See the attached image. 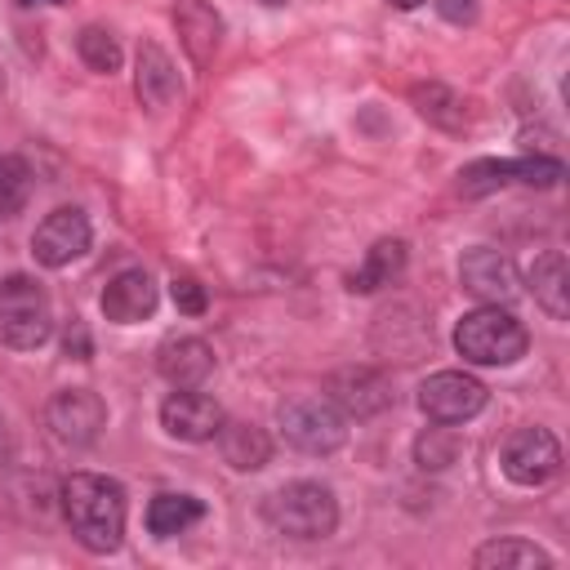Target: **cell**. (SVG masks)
I'll use <instances>...</instances> for the list:
<instances>
[{
	"mask_svg": "<svg viewBox=\"0 0 570 570\" xmlns=\"http://www.w3.org/2000/svg\"><path fill=\"white\" fill-rule=\"evenodd\" d=\"M62 517L89 552H116L125 539V490L111 476L76 472L62 481Z\"/></svg>",
	"mask_w": 570,
	"mask_h": 570,
	"instance_id": "cell-1",
	"label": "cell"
},
{
	"mask_svg": "<svg viewBox=\"0 0 570 570\" xmlns=\"http://www.w3.org/2000/svg\"><path fill=\"white\" fill-rule=\"evenodd\" d=\"M530 347L525 325L503 303H481L454 325V352L472 365H512Z\"/></svg>",
	"mask_w": 570,
	"mask_h": 570,
	"instance_id": "cell-2",
	"label": "cell"
},
{
	"mask_svg": "<svg viewBox=\"0 0 570 570\" xmlns=\"http://www.w3.org/2000/svg\"><path fill=\"white\" fill-rule=\"evenodd\" d=\"M263 517L272 530L289 534V539H325L338 525V503H334L330 485H321V481H289L267 494Z\"/></svg>",
	"mask_w": 570,
	"mask_h": 570,
	"instance_id": "cell-3",
	"label": "cell"
},
{
	"mask_svg": "<svg viewBox=\"0 0 570 570\" xmlns=\"http://www.w3.org/2000/svg\"><path fill=\"white\" fill-rule=\"evenodd\" d=\"M53 334V307L40 281L31 276H4L0 281V343L31 352Z\"/></svg>",
	"mask_w": 570,
	"mask_h": 570,
	"instance_id": "cell-4",
	"label": "cell"
},
{
	"mask_svg": "<svg viewBox=\"0 0 570 570\" xmlns=\"http://www.w3.org/2000/svg\"><path fill=\"white\" fill-rule=\"evenodd\" d=\"M285 441L303 454H334L347 441V419L330 396H289L276 410Z\"/></svg>",
	"mask_w": 570,
	"mask_h": 570,
	"instance_id": "cell-5",
	"label": "cell"
},
{
	"mask_svg": "<svg viewBox=\"0 0 570 570\" xmlns=\"http://www.w3.org/2000/svg\"><path fill=\"white\" fill-rule=\"evenodd\" d=\"M499 468L512 485L521 490H539L548 481L561 476V445L548 428H517L508 441H503V454H499Z\"/></svg>",
	"mask_w": 570,
	"mask_h": 570,
	"instance_id": "cell-6",
	"label": "cell"
},
{
	"mask_svg": "<svg viewBox=\"0 0 570 570\" xmlns=\"http://www.w3.org/2000/svg\"><path fill=\"white\" fill-rule=\"evenodd\" d=\"M419 410L432 423H468L485 410V383L463 370H436L419 387Z\"/></svg>",
	"mask_w": 570,
	"mask_h": 570,
	"instance_id": "cell-7",
	"label": "cell"
},
{
	"mask_svg": "<svg viewBox=\"0 0 570 570\" xmlns=\"http://www.w3.org/2000/svg\"><path fill=\"white\" fill-rule=\"evenodd\" d=\"M89 240H94V227H89L85 209L62 205V209L45 214L40 227L31 232V254H36V263H45V267H67L71 258H80V254L89 249Z\"/></svg>",
	"mask_w": 570,
	"mask_h": 570,
	"instance_id": "cell-8",
	"label": "cell"
},
{
	"mask_svg": "<svg viewBox=\"0 0 570 570\" xmlns=\"http://www.w3.org/2000/svg\"><path fill=\"white\" fill-rule=\"evenodd\" d=\"M325 396L343 410V419H374L392 405V383L374 365H347V370L330 374Z\"/></svg>",
	"mask_w": 570,
	"mask_h": 570,
	"instance_id": "cell-9",
	"label": "cell"
},
{
	"mask_svg": "<svg viewBox=\"0 0 570 570\" xmlns=\"http://www.w3.org/2000/svg\"><path fill=\"white\" fill-rule=\"evenodd\" d=\"M45 419L62 445H94L107 423V405L89 387H62V392H53Z\"/></svg>",
	"mask_w": 570,
	"mask_h": 570,
	"instance_id": "cell-10",
	"label": "cell"
},
{
	"mask_svg": "<svg viewBox=\"0 0 570 570\" xmlns=\"http://www.w3.org/2000/svg\"><path fill=\"white\" fill-rule=\"evenodd\" d=\"M459 281L472 298L481 303H512L521 294V276H517V263L490 245H476L459 258Z\"/></svg>",
	"mask_w": 570,
	"mask_h": 570,
	"instance_id": "cell-11",
	"label": "cell"
},
{
	"mask_svg": "<svg viewBox=\"0 0 570 570\" xmlns=\"http://www.w3.org/2000/svg\"><path fill=\"white\" fill-rule=\"evenodd\" d=\"M218 423H223V410L200 387H174L160 405V428L174 441H209L218 432Z\"/></svg>",
	"mask_w": 570,
	"mask_h": 570,
	"instance_id": "cell-12",
	"label": "cell"
},
{
	"mask_svg": "<svg viewBox=\"0 0 570 570\" xmlns=\"http://www.w3.org/2000/svg\"><path fill=\"white\" fill-rule=\"evenodd\" d=\"M156 370L174 387H200L214 374V347L205 338H196V334H169L156 347Z\"/></svg>",
	"mask_w": 570,
	"mask_h": 570,
	"instance_id": "cell-13",
	"label": "cell"
},
{
	"mask_svg": "<svg viewBox=\"0 0 570 570\" xmlns=\"http://www.w3.org/2000/svg\"><path fill=\"white\" fill-rule=\"evenodd\" d=\"M174 27H178V40L187 49V58L196 67H209L214 53H218V40H223V18L209 0H174Z\"/></svg>",
	"mask_w": 570,
	"mask_h": 570,
	"instance_id": "cell-14",
	"label": "cell"
},
{
	"mask_svg": "<svg viewBox=\"0 0 570 570\" xmlns=\"http://www.w3.org/2000/svg\"><path fill=\"white\" fill-rule=\"evenodd\" d=\"M134 94H138V102L151 107V111L169 107V102L183 94L178 71H174V58H169L156 40H142V45H138V58H134Z\"/></svg>",
	"mask_w": 570,
	"mask_h": 570,
	"instance_id": "cell-15",
	"label": "cell"
},
{
	"mask_svg": "<svg viewBox=\"0 0 570 570\" xmlns=\"http://www.w3.org/2000/svg\"><path fill=\"white\" fill-rule=\"evenodd\" d=\"M156 312V281L142 267H129L120 276L107 281L102 289V316L116 325H138Z\"/></svg>",
	"mask_w": 570,
	"mask_h": 570,
	"instance_id": "cell-16",
	"label": "cell"
},
{
	"mask_svg": "<svg viewBox=\"0 0 570 570\" xmlns=\"http://www.w3.org/2000/svg\"><path fill=\"white\" fill-rule=\"evenodd\" d=\"M214 436H218V454H223V463H232L236 472H258V468L272 459V436H267L258 423L223 419Z\"/></svg>",
	"mask_w": 570,
	"mask_h": 570,
	"instance_id": "cell-17",
	"label": "cell"
},
{
	"mask_svg": "<svg viewBox=\"0 0 570 570\" xmlns=\"http://www.w3.org/2000/svg\"><path fill=\"white\" fill-rule=\"evenodd\" d=\"M530 294H534V303L552 321H566L570 316V267H566V254L561 249H548V254L534 258V267H530Z\"/></svg>",
	"mask_w": 570,
	"mask_h": 570,
	"instance_id": "cell-18",
	"label": "cell"
},
{
	"mask_svg": "<svg viewBox=\"0 0 570 570\" xmlns=\"http://www.w3.org/2000/svg\"><path fill=\"white\" fill-rule=\"evenodd\" d=\"M410 102H414V111H419L428 125H436V129L459 134V129H468V125H472L468 98H463V94H454V89H450V85H441V80L414 85V89H410Z\"/></svg>",
	"mask_w": 570,
	"mask_h": 570,
	"instance_id": "cell-19",
	"label": "cell"
},
{
	"mask_svg": "<svg viewBox=\"0 0 570 570\" xmlns=\"http://www.w3.org/2000/svg\"><path fill=\"white\" fill-rule=\"evenodd\" d=\"M401 267H405V240L383 236V240H374V245L365 249L361 267L347 276V289H352V294H374V289L392 285V276H401Z\"/></svg>",
	"mask_w": 570,
	"mask_h": 570,
	"instance_id": "cell-20",
	"label": "cell"
},
{
	"mask_svg": "<svg viewBox=\"0 0 570 570\" xmlns=\"http://www.w3.org/2000/svg\"><path fill=\"white\" fill-rule=\"evenodd\" d=\"M472 566L476 570H548L552 557L543 548L525 543V539H490V543L476 548Z\"/></svg>",
	"mask_w": 570,
	"mask_h": 570,
	"instance_id": "cell-21",
	"label": "cell"
},
{
	"mask_svg": "<svg viewBox=\"0 0 570 570\" xmlns=\"http://www.w3.org/2000/svg\"><path fill=\"white\" fill-rule=\"evenodd\" d=\"M200 517H205V503L191 499V494H156V499L147 503V530H151L156 539H174V534H183L187 525H196Z\"/></svg>",
	"mask_w": 570,
	"mask_h": 570,
	"instance_id": "cell-22",
	"label": "cell"
},
{
	"mask_svg": "<svg viewBox=\"0 0 570 570\" xmlns=\"http://www.w3.org/2000/svg\"><path fill=\"white\" fill-rule=\"evenodd\" d=\"M463 454V436L450 428V423H436V428H423L419 441H414V463L423 472H445L450 463H459Z\"/></svg>",
	"mask_w": 570,
	"mask_h": 570,
	"instance_id": "cell-23",
	"label": "cell"
},
{
	"mask_svg": "<svg viewBox=\"0 0 570 570\" xmlns=\"http://www.w3.org/2000/svg\"><path fill=\"white\" fill-rule=\"evenodd\" d=\"M76 53H80V62H85L89 71H102V76L120 71V45H116V36L102 31V27H85V31L76 36Z\"/></svg>",
	"mask_w": 570,
	"mask_h": 570,
	"instance_id": "cell-24",
	"label": "cell"
},
{
	"mask_svg": "<svg viewBox=\"0 0 570 570\" xmlns=\"http://www.w3.org/2000/svg\"><path fill=\"white\" fill-rule=\"evenodd\" d=\"M503 183H512V165L508 160H472L459 169V191L463 196H490Z\"/></svg>",
	"mask_w": 570,
	"mask_h": 570,
	"instance_id": "cell-25",
	"label": "cell"
},
{
	"mask_svg": "<svg viewBox=\"0 0 570 570\" xmlns=\"http://www.w3.org/2000/svg\"><path fill=\"white\" fill-rule=\"evenodd\" d=\"M27 191H31L27 165H22L18 156H0V223L13 218V214L27 205Z\"/></svg>",
	"mask_w": 570,
	"mask_h": 570,
	"instance_id": "cell-26",
	"label": "cell"
},
{
	"mask_svg": "<svg viewBox=\"0 0 570 570\" xmlns=\"http://www.w3.org/2000/svg\"><path fill=\"white\" fill-rule=\"evenodd\" d=\"M508 165H512V178H517V183H530V187H552V183H561V174H566V165H561L557 156H543V151L517 156V160H508Z\"/></svg>",
	"mask_w": 570,
	"mask_h": 570,
	"instance_id": "cell-27",
	"label": "cell"
},
{
	"mask_svg": "<svg viewBox=\"0 0 570 570\" xmlns=\"http://www.w3.org/2000/svg\"><path fill=\"white\" fill-rule=\"evenodd\" d=\"M169 294H174V307H178V312H187V316H200V312H205V289H200V281L174 276Z\"/></svg>",
	"mask_w": 570,
	"mask_h": 570,
	"instance_id": "cell-28",
	"label": "cell"
},
{
	"mask_svg": "<svg viewBox=\"0 0 570 570\" xmlns=\"http://www.w3.org/2000/svg\"><path fill=\"white\" fill-rule=\"evenodd\" d=\"M476 0H436V13L445 18V22H454V27H468V22H476Z\"/></svg>",
	"mask_w": 570,
	"mask_h": 570,
	"instance_id": "cell-29",
	"label": "cell"
},
{
	"mask_svg": "<svg viewBox=\"0 0 570 570\" xmlns=\"http://www.w3.org/2000/svg\"><path fill=\"white\" fill-rule=\"evenodd\" d=\"M62 347H67V356L85 361V356H89V334H85V325H71L67 338H62Z\"/></svg>",
	"mask_w": 570,
	"mask_h": 570,
	"instance_id": "cell-30",
	"label": "cell"
},
{
	"mask_svg": "<svg viewBox=\"0 0 570 570\" xmlns=\"http://www.w3.org/2000/svg\"><path fill=\"white\" fill-rule=\"evenodd\" d=\"M387 4H396V9H419L423 0H387Z\"/></svg>",
	"mask_w": 570,
	"mask_h": 570,
	"instance_id": "cell-31",
	"label": "cell"
},
{
	"mask_svg": "<svg viewBox=\"0 0 570 570\" xmlns=\"http://www.w3.org/2000/svg\"><path fill=\"white\" fill-rule=\"evenodd\" d=\"M18 4H62V0H18Z\"/></svg>",
	"mask_w": 570,
	"mask_h": 570,
	"instance_id": "cell-32",
	"label": "cell"
},
{
	"mask_svg": "<svg viewBox=\"0 0 570 570\" xmlns=\"http://www.w3.org/2000/svg\"><path fill=\"white\" fill-rule=\"evenodd\" d=\"M267 4H285V0H267Z\"/></svg>",
	"mask_w": 570,
	"mask_h": 570,
	"instance_id": "cell-33",
	"label": "cell"
},
{
	"mask_svg": "<svg viewBox=\"0 0 570 570\" xmlns=\"http://www.w3.org/2000/svg\"><path fill=\"white\" fill-rule=\"evenodd\" d=\"M0 89H4V80H0Z\"/></svg>",
	"mask_w": 570,
	"mask_h": 570,
	"instance_id": "cell-34",
	"label": "cell"
}]
</instances>
